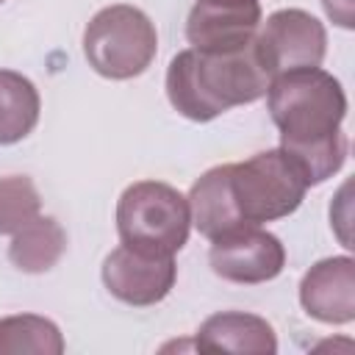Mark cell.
Masks as SVG:
<instances>
[{
  "mask_svg": "<svg viewBox=\"0 0 355 355\" xmlns=\"http://www.w3.org/2000/svg\"><path fill=\"white\" fill-rule=\"evenodd\" d=\"M266 108L280 130V150H286L308 186L333 178L347 158V94L322 67H302L280 72L266 86Z\"/></svg>",
  "mask_w": 355,
  "mask_h": 355,
  "instance_id": "cell-1",
  "label": "cell"
},
{
  "mask_svg": "<svg viewBox=\"0 0 355 355\" xmlns=\"http://www.w3.org/2000/svg\"><path fill=\"white\" fill-rule=\"evenodd\" d=\"M269 80L255 39L230 53H202L189 47L169 61L166 97L186 119L211 122L233 105H247L263 97Z\"/></svg>",
  "mask_w": 355,
  "mask_h": 355,
  "instance_id": "cell-2",
  "label": "cell"
},
{
  "mask_svg": "<svg viewBox=\"0 0 355 355\" xmlns=\"http://www.w3.org/2000/svg\"><path fill=\"white\" fill-rule=\"evenodd\" d=\"M189 227V200L169 183L136 180L116 202V230L125 247L150 255H175L183 250Z\"/></svg>",
  "mask_w": 355,
  "mask_h": 355,
  "instance_id": "cell-3",
  "label": "cell"
},
{
  "mask_svg": "<svg viewBox=\"0 0 355 355\" xmlns=\"http://www.w3.org/2000/svg\"><path fill=\"white\" fill-rule=\"evenodd\" d=\"M83 53L97 75L128 80L153 64L158 53V33L141 8L114 3L89 19L83 31Z\"/></svg>",
  "mask_w": 355,
  "mask_h": 355,
  "instance_id": "cell-4",
  "label": "cell"
},
{
  "mask_svg": "<svg viewBox=\"0 0 355 355\" xmlns=\"http://www.w3.org/2000/svg\"><path fill=\"white\" fill-rule=\"evenodd\" d=\"M230 191L239 216L250 225L283 219L300 208L308 180L286 150H263L241 164H230Z\"/></svg>",
  "mask_w": 355,
  "mask_h": 355,
  "instance_id": "cell-5",
  "label": "cell"
},
{
  "mask_svg": "<svg viewBox=\"0 0 355 355\" xmlns=\"http://www.w3.org/2000/svg\"><path fill=\"white\" fill-rule=\"evenodd\" d=\"M255 50L269 78L288 69L319 67L327 53V31L302 8H280L258 25Z\"/></svg>",
  "mask_w": 355,
  "mask_h": 355,
  "instance_id": "cell-6",
  "label": "cell"
},
{
  "mask_svg": "<svg viewBox=\"0 0 355 355\" xmlns=\"http://www.w3.org/2000/svg\"><path fill=\"white\" fill-rule=\"evenodd\" d=\"M208 263L227 283L255 286L275 280L286 266V247L261 225H239L211 239Z\"/></svg>",
  "mask_w": 355,
  "mask_h": 355,
  "instance_id": "cell-7",
  "label": "cell"
},
{
  "mask_svg": "<svg viewBox=\"0 0 355 355\" xmlns=\"http://www.w3.org/2000/svg\"><path fill=\"white\" fill-rule=\"evenodd\" d=\"M175 277V255H150L122 244L103 261V286L111 297L133 308L161 302L172 291Z\"/></svg>",
  "mask_w": 355,
  "mask_h": 355,
  "instance_id": "cell-8",
  "label": "cell"
},
{
  "mask_svg": "<svg viewBox=\"0 0 355 355\" xmlns=\"http://www.w3.org/2000/svg\"><path fill=\"white\" fill-rule=\"evenodd\" d=\"M258 25V0H197L186 19V39L202 53H230L250 44Z\"/></svg>",
  "mask_w": 355,
  "mask_h": 355,
  "instance_id": "cell-9",
  "label": "cell"
},
{
  "mask_svg": "<svg viewBox=\"0 0 355 355\" xmlns=\"http://www.w3.org/2000/svg\"><path fill=\"white\" fill-rule=\"evenodd\" d=\"M300 305L324 324H347L355 319V261L336 255L313 263L300 280Z\"/></svg>",
  "mask_w": 355,
  "mask_h": 355,
  "instance_id": "cell-10",
  "label": "cell"
},
{
  "mask_svg": "<svg viewBox=\"0 0 355 355\" xmlns=\"http://www.w3.org/2000/svg\"><path fill=\"white\" fill-rule=\"evenodd\" d=\"M194 347L205 352H258V355H275L277 352V336L272 324L255 313L244 311H222L208 316L197 336Z\"/></svg>",
  "mask_w": 355,
  "mask_h": 355,
  "instance_id": "cell-11",
  "label": "cell"
},
{
  "mask_svg": "<svg viewBox=\"0 0 355 355\" xmlns=\"http://www.w3.org/2000/svg\"><path fill=\"white\" fill-rule=\"evenodd\" d=\"M186 200L191 211V225L208 241L239 225H250L239 216V208L230 191V164L211 166L202 178H197Z\"/></svg>",
  "mask_w": 355,
  "mask_h": 355,
  "instance_id": "cell-12",
  "label": "cell"
},
{
  "mask_svg": "<svg viewBox=\"0 0 355 355\" xmlns=\"http://www.w3.org/2000/svg\"><path fill=\"white\" fill-rule=\"evenodd\" d=\"M67 250V233L53 216H36L22 230L11 236L8 244V261L28 275L50 272Z\"/></svg>",
  "mask_w": 355,
  "mask_h": 355,
  "instance_id": "cell-13",
  "label": "cell"
},
{
  "mask_svg": "<svg viewBox=\"0 0 355 355\" xmlns=\"http://www.w3.org/2000/svg\"><path fill=\"white\" fill-rule=\"evenodd\" d=\"M42 100L31 78L0 69V144L22 141L39 122Z\"/></svg>",
  "mask_w": 355,
  "mask_h": 355,
  "instance_id": "cell-14",
  "label": "cell"
},
{
  "mask_svg": "<svg viewBox=\"0 0 355 355\" xmlns=\"http://www.w3.org/2000/svg\"><path fill=\"white\" fill-rule=\"evenodd\" d=\"M61 355L64 336L55 322L36 313H17L0 319V355Z\"/></svg>",
  "mask_w": 355,
  "mask_h": 355,
  "instance_id": "cell-15",
  "label": "cell"
},
{
  "mask_svg": "<svg viewBox=\"0 0 355 355\" xmlns=\"http://www.w3.org/2000/svg\"><path fill=\"white\" fill-rule=\"evenodd\" d=\"M42 214V197L31 178H0V236H14Z\"/></svg>",
  "mask_w": 355,
  "mask_h": 355,
  "instance_id": "cell-16",
  "label": "cell"
},
{
  "mask_svg": "<svg viewBox=\"0 0 355 355\" xmlns=\"http://www.w3.org/2000/svg\"><path fill=\"white\" fill-rule=\"evenodd\" d=\"M324 14L341 25V28H352L355 25V11H352V0H322Z\"/></svg>",
  "mask_w": 355,
  "mask_h": 355,
  "instance_id": "cell-17",
  "label": "cell"
},
{
  "mask_svg": "<svg viewBox=\"0 0 355 355\" xmlns=\"http://www.w3.org/2000/svg\"><path fill=\"white\" fill-rule=\"evenodd\" d=\"M0 3H3V0H0Z\"/></svg>",
  "mask_w": 355,
  "mask_h": 355,
  "instance_id": "cell-18",
  "label": "cell"
}]
</instances>
